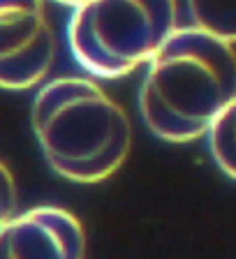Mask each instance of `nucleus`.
<instances>
[{
    "label": "nucleus",
    "instance_id": "39448f33",
    "mask_svg": "<svg viewBox=\"0 0 236 259\" xmlns=\"http://www.w3.org/2000/svg\"><path fill=\"white\" fill-rule=\"evenodd\" d=\"M0 259H86V232L60 206L14 213L0 229Z\"/></svg>",
    "mask_w": 236,
    "mask_h": 259
},
{
    "label": "nucleus",
    "instance_id": "6e6552de",
    "mask_svg": "<svg viewBox=\"0 0 236 259\" xmlns=\"http://www.w3.org/2000/svg\"><path fill=\"white\" fill-rule=\"evenodd\" d=\"M19 206V194H16V183L7 164L0 160V229L7 225Z\"/></svg>",
    "mask_w": 236,
    "mask_h": 259
},
{
    "label": "nucleus",
    "instance_id": "0eeeda50",
    "mask_svg": "<svg viewBox=\"0 0 236 259\" xmlns=\"http://www.w3.org/2000/svg\"><path fill=\"white\" fill-rule=\"evenodd\" d=\"M188 10L194 28L220 39H236L234 0H188Z\"/></svg>",
    "mask_w": 236,
    "mask_h": 259
},
{
    "label": "nucleus",
    "instance_id": "f257e3e1",
    "mask_svg": "<svg viewBox=\"0 0 236 259\" xmlns=\"http://www.w3.org/2000/svg\"><path fill=\"white\" fill-rule=\"evenodd\" d=\"M231 104L236 51L229 39L178 26L144 65L139 113L150 135L167 144L197 141Z\"/></svg>",
    "mask_w": 236,
    "mask_h": 259
},
{
    "label": "nucleus",
    "instance_id": "423d86ee",
    "mask_svg": "<svg viewBox=\"0 0 236 259\" xmlns=\"http://www.w3.org/2000/svg\"><path fill=\"white\" fill-rule=\"evenodd\" d=\"M234 116H236V104L227 107L222 113H218L213 123L206 127L204 137L209 141V151L213 157L215 167L220 169L229 181L236 178V162H234Z\"/></svg>",
    "mask_w": 236,
    "mask_h": 259
},
{
    "label": "nucleus",
    "instance_id": "f03ea898",
    "mask_svg": "<svg viewBox=\"0 0 236 259\" xmlns=\"http://www.w3.org/2000/svg\"><path fill=\"white\" fill-rule=\"evenodd\" d=\"M30 123L51 171L70 183H102L132 151L128 111L88 76L42 81L32 97Z\"/></svg>",
    "mask_w": 236,
    "mask_h": 259
},
{
    "label": "nucleus",
    "instance_id": "20e7f679",
    "mask_svg": "<svg viewBox=\"0 0 236 259\" xmlns=\"http://www.w3.org/2000/svg\"><path fill=\"white\" fill-rule=\"evenodd\" d=\"M56 32L47 0H0V88L32 91L54 67Z\"/></svg>",
    "mask_w": 236,
    "mask_h": 259
},
{
    "label": "nucleus",
    "instance_id": "1a4fd4ad",
    "mask_svg": "<svg viewBox=\"0 0 236 259\" xmlns=\"http://www.w3.org/2000/svg\"><path fill=\"white\" fill-rule=\"evenodd\" d=\"M54 3H58V5H65V7H74V5H79L81 0H54Z\"/></svg>",
    "mask_w": 236,
    "mask_h": 259
},
{
    "label": "nucleus",
    "instance_id": "7ed1b4c3",
    "mask_svg": "<svg viewBox=\"0 0 236 259\" xmlns=\"http://www.w3.org/2000/svg\"><path fill=\"white\" fill-rule=\"evenodd\" d=\"M176 28L178 0H81L67 44L86 74L116 81L144 67Z\"/></svg>",
    "mask_w": 236,
    "mask_h": 259
}]
</instances>
